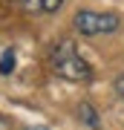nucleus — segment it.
<instances>
[{
  "instance_id": "39448f33",
  "label": "nucleus",
  "mask_w": 124,
  "mask_h": 130,
  "mask_svg": "<svg viewBox=\"0 0 124 130\" xmlns=\"http://www.w3.org/2000/svg\"><path fill=\"white\" fill-rule=\"evenodd\" d=\"M12 70H14V52L6 49L0 55V75H12Z\"/></svg>"
},
{
  "instance_id": "6e6552de",
  "label": "nucleus",
  "mask_w": 124,
  "mask_h": 130,
  "mask_svg": "<svg viewBox=\"0 0 124 130\" xmlns=\"http://www.w3.org/2000/svg\"><path fill=\"white\" fill-rule=\"evenodd\" d=\"M0 130H9V127H6V121H3V119H0Z\"/></svg>"
},
{
  "instance_id": "f257e3e1",
  "label": "nucleus",
  "mask_w": 124,
  "mask_h": 130,
  "mask_svg": "<svg viewBox=\"0 0 124 130\" xmlns=\"http://www.w3.org/2000/svg\"><path fill=\"white\" fill-rule=\"evenodd\" d=\"M49 67H52V72H55L58 78H64V81H90L92 78L90 64L81 58V52H78V46H75L72 41H58L55 46H52Z\"/></svg>"
},
{
  "instance_id": "f03ea898",
  "label": "nucleus",
  "mask_w": 124,
  "mask_h": 130,
  "mask_svg": "<svg viewBox=\"0 0 124 130\" xmlns=\"http://www.w3.org/2000/svg\"><path fill=\"white\" fill-rule=\"evenodd\" d=\"M72 26H75V32L95 38V35L115 32V29L121 26V18H118V14H110V12H87V9H84V12H78L72 18Z\"/></svg>"
},
{
  "instance_id": "423d86ee",
  "label": "nucleus",
  "mask_w": 124,
  "mask_h": 130,
  "mask_svg": "<svg viewBox=\"0 0 124 130\" xmlns=\"http://www.w3.org/2000/svg\"><path fill=\"white\" fill-rule=\"evenodd\" d=\"M115 93L124 98V75H118V78H115Z\"/></svg>"
},
{
  "instance_id": "0eeeda50",
  "label": "nucleus",
  "mask_w": 124,
  "mask_h": 130,
  "mask_svg": "<svg viewBox=\"0 0 124 130\" xmlns=\"http://www.w3.org/2000/svg\"><path fill=\"white\" fill-rule=\"evenodd\" d=\"M26 130H46V127H41V124H32V127H26Z\"/></svg>"
},
{
  "instance_id": "7ed1b4c3",
  "label": "nucleus",
  "mask_w": 124,
  "mask_h": 130,
  "mask_svg": "<svg viewBox=\"0 0 124 130\" xmlns=\"http://www.w3.org/2000/svg\"><path fill=\"white\" fill-rule=\"evenodd\" d=\"M23 3L32 14H52L64 6V0H23Z\"/></svg>"
},
{
  "instance_id": "20e7f679",
  "label": "nucleus",
  "mask_w": 124,
  "mask_h": 130,
  "mask_svg": "<svg viewBox=\"0 0 124 130\" xmlns=\"http://www.w3.org/2000/svg\"><path fill=\"white\" fill-rule=\"evenodd\" d=\"M78 119L84 121V124H90L92 130H101V121H98V113H95V107H92L90 101H81V107H78Z\"/></svg>"
}]
</instances>
